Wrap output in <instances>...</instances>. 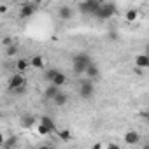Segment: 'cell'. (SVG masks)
<instances>
[{
	"label": "cell",
	"instance_id": "ffe728a7",
	"mask_svg": "<svg viewBox=\"0 0 149 149\" xmlns=\"http://www.w3.org/2000/svg\"><path fill=\"white\" fill-rule=\"evenodd\" d=\"M125 18H126V21L132 23V21H135V19L139 18V11H137V9H128L126 14H125Z\"/></svg>",
	"mask_w": 149,
	"mask_h": 149
},
{
	"label": "cell",
	"instance_id": "f546056e",
	"mask_svg": "<svg viewBox=\"0 0 149 149\" xmlns=\"http://www.w3.org/2000/svg\"><path fill=\"white\" fill-rule=\"evenodd\" d=\"M91 149H102V144H98V142H97V144H93V147H91Z\"/></svg>",
	"mask_w": 149,
	"mask_h": 149
},
{
	"label": "cell",
	"instance_id": "8992f818",
	"mask_svg": "<svg viewBox=\"0 0 149 149\" xmlns=\"http://www.w3.org/2000/svg\"><path fill=\"white\" fill-rule=\"evenodd\" d=\"M35 9H37V4H33V2H25V4L21 6V9H19V18L26 19V18L33 16Z\"/></svg>",
	"mask_w": 149,
	"mask_h": 149
},
{
	"label": "cell",
	"instance_id": "7c38bea8",
	"mask_svg": "<svg viewBox=\"0 0 149 149\" xmlns=\"http://www.w3.org/2000/svg\"><path fill=\"white\" fill-rule=\"evenodd\" d=\"M58 14H60L61 19H70V18L74 16V11H72V7H68V6H61L60 11H58Z\"/></svg>",
	"mask_w": 149,
	"mask_h": 149
},
{
	"label": "cell",
	"instance_id": "3957f363",
	"mask_svg": "<svg viewBox=\"0 0 149 149\" xmlns=\"http://www.w3.org/2000/svg\"><path fill=\"white\" fill-rule=\"evenodd\" d=\"M79 11L81 13H84V14H97L98 13V9L102 7V2H98V0H86V2H81L79 6Z\"/></svg>",
	"mask_w": 149,
	"mask_h": 149
},
{
	"label": "cell",
	"instance_id": "d6986e66",
	"mask_svg": "<svg viewBox=\"0 0 149 149\" xmlns=\"http://www.w3.org/2000/svg\"><path fill=\"white\" fill-rule=\"evenodd\" d=\"M16 144H18V139L16 137H9L7 140L2 142V147L4 149H13V147H16Z\"/></svg>",
	"mask_w": 149,
	"mask_h": 149
},
{
	"label": "cell",
	"instance_id": "44dd1931",
	"mask_svg": "<svg viewBox=\"0 0 149 149\" xmlns=\"http://www.w3.org/2000/svg\"><path fill=\"white\" fill-rule=\"evenodd\" d=\"M21 125H23L25 128H32V126L35 125V118H33V116H25V118L21 119Z\"/></svg>",
	"mask_w": 149,
	"mask_h": 149
},
{
	"label": "cell",
	"instance_id": "5bb4252c",
	"mask_svg": "<svg viewBox=\"0 0 149 149\" xmlns=\"http://www.w3.org/2000/svg\"><path fill=\"white\" fill-rule=\"evenodd\" d=\"M39 123H40V125H44L46 128H49L51 132H54V128H56V125H54V121H53V119H51L49 116H42V118L39 119Z\"/></svg>",
	"mask_w": 149,
	"mask_h": 149
},
{
	"label": "cell",
	"instance_id": "9a60e30c",
	"mask_svg": "<svg viewBox=\"0 0 149 149\" xmlns=\"http://www.w3.org/2000/svg\"><path fill=\"white\" fill-rule=\"evenodd\" d=\"M56 135H58V139H60L61 142H68V140H72V133H70V130H67V128L58 130Z\"/></svg>",
	"mask_w": 149,
	"mask_h": 149
},
{
	"label": "cell",
	"instance_id": "7a4b0ae2",
	"mask_svg": "<svg viewBox=\"0 0 149 149\" xmlns=\"http://www.w3.org/2000/svg\"><path fill=\"white\" fill-rule=\"evenodd\" d=\"M93 93H95V84H93V81H91V79H83V81L79 83V95H81V98L90 100V98L93 97Z\"/></svg>",
	"mask_w": 149,
	"mask_h": 149
},
{
	"label": "cell",
	"instance_id": "f1b7e54d",
	"mask_svg": "<svg viewBox=\"0 0 149 149\" xmlns=\"http://www.w3.org/2000/svg\"><path fill=\"white\" fill-rule=\"evenodd\" d=\"M142 118L147 121V125H149V112H142Z\"/></svg>",
	"mask_w": 149,
	"mask_h": 149
},
{
	"label": "cell",
	"instance_id": "cb8c5ba5",
	"mask_svg": "<svg viewBox=\"0 0 149 149\" xmlns=\"http://www.w3.org/2000/svg\"><path fill=\"white\" fill-rule=\"evenodd\" d=\"M2 44H4L6 47H9V46H13L14 42H13V39H11V37H4V39H2Z\"/></svg>",
	"mask_w": 149,
	"mask_h": 149
},
{
	"label": "cell",
	"instance_id": "8fae6325",
	"mask_svg": "<svg viewBox=\"0 0 149 149\" xmlns=\"http://www.w3.org/2000/svg\"><path fill=\"white\" fill-rule=\"evenodd\" d=\"M60 93V88L58 86H54V84H49L46 90H44V98H47V100H53L56 95Z\"/></svg>",
	"mask_w": 149,
	"mask_h": 149
},
{
	"label": "cell",
	"instance_id": "d4e9b609",
	"mask_svg": "<svg viewBox=\"0 0 149 149\" xmlns=\"http://www.w3.org/2000/svg\"><path fill=\"white\" fill-rule=\"evenodd\" d=\"M7 13V6L6 4H0V14H6Z\"/></svg>",
	"mask_w": 149,
	"mask_h": 149
},
{
	"label": "cell",
	"instance_id": "484cf974",
	"mask_svg": "<svg viewBox=\"0 0 149 149\" xmlns=\"http://www.w3.org/2000/svg\"><path fill=\"white\" fill-rule=\"evenodd\" d=\"M107 149H121V147H119L118 144H112V142H111V144L107 146Z\"/></svg>",
	"mask_w": 149,
	"mask_h": 149
},
{
	"label": "cell",
	"instance_id": "7402d4cb",
	"mask_svg": "<svg viewBox=\"0 0 149 149\" xmlns=\"http://www.w3.org/2000/svg\"><path fill=\"white\" fill-rule=\"evenodd\" d=\"M37 133H39V135H42V137H46V135H49V133H53V132H51L49 128H46L44 125H40V123H39V125H37Z\"/></svg>",
	"mask_w": 149,
	"mask_h": 149
},
{
	"label": "cell",
	"instance_id": "1f68e13d",
	"mask_svg": "<svg viewBox=\"0 0 149 149\" xmlns=\"http://www.w3.org/2000/svg\"><path fill=\"white\" fill-rule=\"evenodd\" d=\"M146 54H147V56H149V51H147V53H146Z\"/></svg>",
	"mask_w": 149,
	"mask_h": 149
},
{
	"label": "cell",
	"instance_id": "2e32d148",
	"mask_svg": "<svg viewBox=\"0 0 149 149\" xmlns=\"http://www.w3.org/2000/svg\"><path fill=\"white\" fill-rule=\"evenodd\" d=\"M65 83H67V76H65L63 72H58V74H56V77L53 79V83H51V84H54V86H58V88H60V86H63Z\"/></svg>",
	"mask_w": 149,
	"mask_h": 149
},
{
	"label": "cell",
	"instance_id": "ba28073f",
	"mask_svg": "<svg viewBox=\"0 0 149 149\" xmlns=\"http://www.w3.org/2000/svg\"><path fill=\"white\" fill-rule=\"evenodd\" d=\"M84 76H86V79H98L100 77V68L95 65V63H91L90 67H88V70H86V74H84Z\"/></svg>",
	"mask_w": 149,
	"mask_h": 149
},
{
	"label": "cell",
	"instance_id": "4fadbf2b",
	"mask_svg": "<svg viewBox=\"0 0 149 149\" xmlns=\"http://www.w3.org/2000/svg\"><path fill=\"white\" fill-rule=\"evenodd\" d=\"M28 67H30V61H28V60H25V58H18V61H16V70H18L19 74H23Z\"/></svg>",
	"mask_w": 149,
	"mask_h": 149
},
{
	"label": "cell",
	"instance_id": "e0dca14e",
	"mask_svg": "<svg viewBox=\"0 0 149 149\" xmlns=\"http://www.w3.org/2000/svg\"><path fill=\"white\" fill-rule=\"evenodd\" d=\"M53 104H54L56 107H61V105H65V104H67V95L60 91V93H58V95L53 98Z\"/></svg>",
	"mask_w": 149,
	"mask_h": 149
},
{
	"label": "cell",
	"instance_id": "ac0fdd59",
	"mask_svg": "<svg viewBox=\"0 0 149 149\" xmlns=\"http://www.w3.org/2000/svg\"><path fill=\"white\" fill-rule=\"evenodd\" d=\"M58 72H60L58 68H47V70H46V74H44V79H46V81H49V83H53V79L56 77V74H58Z\"/></svg>",
	"mask_w": 149,
	"mask_h": 149
},
{
	"label": "cell",
	"instance_id": "9c48e42d",
	"mask_svg": "<svg viewBox=\"0 0 149 149\" xmlns=\"http://www.w3.org/2000/svg\"><path fill=\"white\" fill-rule=\"evenodd\" d=\"M135 67H139V68H147L149 67V56L147 54H137L135 56Z\"/></svg>",
	"mask_w": 149,
	"mask_h": 149
},
{
	"label": "cell",
	"instance_id": "6da1fadb",
	"mask_svg": "<svg viewBox=\"0 0 149 149\" xmlns=\"http://www.w3.org/2000/svg\"><path fill=\"white\" fill-rule=\"evenodd\" d=\"M91 56L86 54V53H79L72 58V70L74 74H77V76H83V74H86L88 67L91 65Z\"/></svg>",
	"mask_w": 149,
	"mask_h": 149
},
{
	"label": "cell",
	"instance_id": "4316f807",
	"mask_svg": "<svg viewBox=\"0 0 149 149\" xmlns=\"http://www.w3.org/2000/svg\"><path fill=\"white\" fill-rule=\"evenodd\" d=\"M133 72L137 74V76H142V72H144V70H142V68H139V67H135V68H133Z\"/></svg>",
	"mask_w": 149,
	"mask_h": 149
},
{
	"label": "cell",
	"instance_id": "603a6c76",
	"mask_svg": "<svg viewBox=\"0 0 149 149\" xmlns=\"http://www.w3.org/2000/svg\"><path fill=\"white\" fill-rule=\"evenodd\" d=\"M18 54V46H9L7 49H6V56H9V58H13V56H16Z\"/></svg>",
	"mask_w": 149,
	"mask_h": 149
},
{
	"label": "cell",
	"instance_id": "5b68a950",
	"mask_svg": "<svg viewBox=\"0 0 149 149\" xmlns=\"http://www.w3.org/2000/svg\"><path fill=\"white\" fill-rule=\"evenodd\" d=\"M25 84H26V77L23 76V74H19V72H14L13 76H11V79H9V88L13 91L25 88Z\"/></svg>",
	"mask_w": 149,
	"mask_h": 149
},
{
	"label": "cell",
	"instance_id": "277c9868",
	"mask_svg": "<svg viewBox=\"0 0 149 149\" xmlns=\"http://www.w3.org/2000/svg\"><path fill=\"white\" fill-rule=\"evenodd\" d=\"M116 13H118V7H116L114 4L102 2V7L98 9V13H97L95 16H97V18H100V19H109V18H112Z\"/></svg>",
	"mask_w": 149,
	"mask_h": 149
},
{
	"label": "cell",
	"instance_id": "4dcf8cb0",
	"mask_svg": "<svg viewBox=\"0 0 149 149\" xmlns=\"http://www.w3.org/2000/svg\"><path fill=\"white\" fill-rule=\"evenodd\" d=\"M142 149H149V144H144V146H142Z\"/></svg>",
	"mask_w": 149,
	"mask_h": 149
},
{
	"label": "cell",
	"instance_id": "30bf717a",
	"mask_svg": "<svg viewBox=\"0 0 149 149\" xmlns=\"http://www.w3.org/2000/svg\"><path fill=\"white\" fill-rule=\"evenodd\" d=\"M30 67L42 70V68H44V58H42L40 54H33V56L30 58Z\"/></svg>",
	"mask_w": 149,
	"mask_h": 149
},
{
	"label": "cell",
	"instance_id": "52a82bcc",
	"mask_svg": "<svg viewBox=\"0 0 149 149\" xmlns=\"http://www.w3.org/2000/svg\"><path fill=\"white\" fill-rule=\"evenodd\" d=\"M125 142L128 144V146H135V144H139L140 142V133L139 132H135V130H128L126 133H125Z\"/></svg>",
	"mask_w": 149,
	"mask_h": 149
},
{
	"label": "cell",
	"instance_id": "83f0119b",
	"mask_svg": "<svg viewBox=\"0 0 149 149\" xmlns=\"http://www.w3.org/2000/svg\"><path fill=\"white\" fill-rule=\"evenodd\" d=\"M37 149H54V147H51V146H47V144H42V146H39Z\"/></svg>",
	"mask_w": 149,
	"mask_h": 149
}]
</instances>
